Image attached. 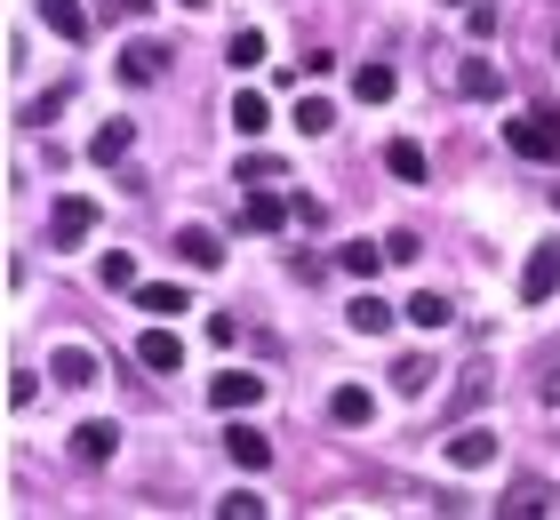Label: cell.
Wrapping results in <instances>:
<instances>
[{
	"instance_id": "1",
	"label": "cell",
	"mask_w": 560,
	"mask_h": 520,
	"mask_svg": "<svg viewBox=\"0 0 560 520\" xmlns=\"http://www.w3.org/2000/svg\"><path fill=\"white\" fill-rule=\"evenodd\" d=\"M504 145H513L521 161H560V113L528 104V113H513V120H504Z\"/></svg>"
},
{
	"instance_id": "2",
	"label": "cell",
	"mask_w": 560,
	"mask_h": 520,
	"mask_svg": "<svg viewBox=\"0 0 560 520\" xmlns=\"http://www.w3.org/2000/svg\"><path fill=\"white\" fill-rule=\"evenodd\" d=\"M497 512H504V520H560V488H552V481H513Z\"/></svg>"
},
{
	"instance_id": "3",
	"label": "cell",
	"mask_w": 560,
	"mask_h": 520,
	"mask_svg": "<svg viewBox=\"0 0 560 520\" xmlns=\"http://www.w3.org/2000/svg\"><path fill=\"white\" fill-rule=\"evenodd\" d=\"M89 232H96V200H81V193H65L57 208H48V241H57V249H81Z\"/></svg>"
},
{
	"instance_id": "4",
	"label": "cell",
	"mask_w": 560,
	"mask_h": 520,
	"mask_svg": "<svg viewBox=\"0 0 560 520\" xmlns=\"http://www.w3.org/2000/svg\"><path fill=\"white\" fill-rule=\"evenodd\" d=\"M289 217H296V208L280 200L272 185H248V193H241V232H280Z\"/></svg>"
},
{
	"instance_id": "5",
	"label": "cell",
	"mask_w": 560,
	"mask_h": 520,
	"mask_svg": "<svg viewBox=\"0 0 560 520\" xmlns=\"http://www.w3.org/2000/svg\"><path fill=\"white\" fill-rule=\"evenodd\" d=\"M161 72H168V48H161V41H129V48H120V81L152 89Z\"/></svg>"
},
{
	"instance_id": "6",
	"label": "cell",
	"mask_w": 560,
	"mask_h": 520,
	"mask_svg": "<svg viewBox=\"0 0 560 520\" xmlns=\"http://www.w3.org/2000/svg\"><path fill=\"white\" fill-rule=\"evenodd\" d=\"M448 464H456V473H489V464H497V432L465 425V432L448 440Z\"/></svg>"
},
{
	"instance_id": "7",
	"label": "cell",
	"mask_w": 560,
	"mask_h": 520,
	"mask_svg": "<svg viewBox=\"0 0 560 520\" xmlns=\"http://www.w3.org/2000/svg\"><path fill=\"white\" fill-rule=\"evenodd\" d=\"M209 401H217L224 416H233V408H257V401H265V377H248V369H224V377L209 384Z\"/></svg>"
},
{
	"instance_id": "8",
	"label": "cell",
	"mask_w": 560,
	"mask_h": 520,
	"mask_svg": "<svg viewBox=\"0 0 560 520\" xmlns=\"http://www.w3.org/2000/svg\"><path fill=\"white\" fill-rule=\"evenodd\" d=\"M176 256H185L192 273H217L224 265V241H217L209 224H185V232H176Z\"/></svg>"
},
{
	"instance_id": "9",
	"label": "cell",
	"mask_w": 560,
	"mask_h": 520,
	"mask_svg": "<svg viewBox=\"0 0 560 520\" xmlns=\"http://www.w3.org/2000/svg\"><path fill=\"white\" fill-rule=\"evenodd\" d=\"M224 457H233L241 473H265V464H272V440H265L257 425H233V432H224Z\"/></svg>"
},
{
	"instance_id": "10",
	"label": "cell",
	"mask_w": 560,
	"mask_h": 520,
	"mask_svg": "<svg viewBox=\"0 0 560 520\" xmlns=\"http://www.w3.org/2000/svg\"><path fill=\"white\" fill-rule=\"evenodd\" d=\"M48 377L81 393V384H96V353H89V345H57V353H48Z\"/></svg>"
},
{
	"instance_id": "11",
	"label": "cell",
	"mask_w": 560,
	"mask_h": 520,
	"mask_svg": "<svg viewBox=\"0 0 560 520\" xmlns=\"http://www.w3.org/2000/svg\"><path fill=\"white\" fill-rule=\"evenodd\" d=\"M552 289H560V249H537V256H528V273H521V297L545 304Z\"/></svg>"
},
{
	"instance_id": "12",
	"label": "cell",
	"mask_w": 560,
	"mask_h": 520,
	"mask_svg": "<svg viewBox=\"0 0 560 520\" xmlns=\"http://www.w3.org/2000/svg\"><path fill=\"white\" fill-rule=\"evenodd\" d=\"M345 328H352V336H385V328H393V304H385V297H352V304H345Z\"/></svg>"
},
{
	"instance_id": "13",
	"label": "cell",
	"mask_w": 560,
	"mask_h": 520,
	"mask_svg": "<svg viewBox=\"0 0 560 520\" xmlns=\"http://www.w3.org/2000/svg\"><path fill=\"white\" fill-rule=\"evenodd\" d=\"M113 449H120V425H81L72 432V457L81 464H113Z\"/></svg>"
},
{
	"instance_id": "14",
	"label": "cell",
	"mask_w": 560,
	"mask_h": 520,
	"mask_svg": "<svg viewBox=\"0 0 560 520\" xmlns=\"http://www.w3.org/2000/svg\"><path fill=\"white\" fill-rule=\"evenodd\" d=\"M129 145H137V128H129V120H105V128L89 137V161L113 169V161H129Z\"/></svg>"
},
{
	"instance_id": "15",
	"label": "cell",
	"mask_w": 560,
	"mask_h": 520,
	"mask_svg": "<svg viewBox=\"0 0 560 520\" xmlns=\"http://www.w3.org/2000/svg\"><path fill=\"white\" fill-rule=\"evenodd\" d=\"M137 360H144V369H185V345H176L168 328H144L137 336Z\"/></svg>"
},
{
	"instance_id": "16",
	"label": "cell",
	"mask_w": 560,
	"mask_h": 520,
	"mask_svg": "<svg viewBox=\"0 0 560 520\" xmlns=\"http://www.w3.org/2000/svg\"><path fill=\"white\" fill-rule=\"evenodd\" d=\"M393 89H400L393 65H361V72H352V96H361V104H393Z\"/></svg>"
},
{
	"instance_id": "17",
	"label": "cell",
	"mask_w": 560,
	"mask_h": 520,
	"mask_svg": "<svg viewBox=\"0 0 560 520\" xmlns=\"http://www.w3.org/2000/svg\"><path fill=\"white\" fill-rule=\"evenodd\" d=\"M129 297H137L144 312H161V321H168V312H192V304H185V289H176V280H137Z\"/></svg>"
},
{
	"instance_id": "18",
	"label": "cell",
	"mask_w": 560,
	"mask_h": 520,
	"mask_svg": "<svg viewBox=\"0 0 560 520\" xmlns=\"http://www.w3.org/2000/svg\"><path fill=\"white\" fill-rule=\"evenodd\" d=\"M40 24H48V33H65V41H81L89 33V9H81V0H40Z\"/></svg>"
},
{
	"instance_id": "19",
	"label": "cell",
	"mask_w": 560,
	"mask_h": 520,
	"mask_svg": "<svg viewBox=\"0 0 560 520\" xmlns=\"http://www.w3.org/2000/svg\"><path fill=\"white\" fill-rule=\"evenodd\" d=\"M233 128H241V137H265V128H272V104H265L257 89H241V96H233Z\"/></svg>"
},
{
	"instance_id": "20",
	"label": "cell",
	"mask_w": 560,
	"mask_h": 520,
	"mask_svg": "<svg viewBox=\"0 0 560 520\" xmlns=\"http://www.w3.org/2000/svg\"><path fill=\"white\" fill-rule=\"evenodd\" d=\"M385 169L400 176V185H424V152H417L409 137H393V145H385Z\"/></svg>"
},
{
	"instance_id": "21",
	"label": "cell",
	"mask_w": 560,
	"mask_h": 520,
	"mask_svg": "<svg viewBox=\"0 0 560 520\" xmlns=\"http://www.w3.org/2000/svg\"><path fill=\"white\" fill-rule=\"evenodd\" d=\"M289 120L304 128V137H328V128H337V104H328V96H304V104H296Z\"/></svg>"
},
{
	"instance_id": "22",
	"label": "cell",
	"mask_w": 560,
	"mask_h": 520,
	"mask_svg": "<svg viewBox=\"0 0 560 520\" xmlns=\"http://www.w3.org/2000/svg\"><path fill=\"white\" fill-rule=\"evenodd\" d=\"M224 57H233L241 72H257V65H265V33H257V24H241V33L224 41Z\"/></svg>"
},
{
	"instance_id": "23",
	"label": "cell",
	"mask_w": 560,
	"mask_h": 520,
	"mask_svg": "<svg viewBox=\"0 0 560 520\" xmlns=\"http://www.w3.org/2000/svg\"><path fill=\"white\" fill-rule=\"evenodd\" d=\"M376 265H393V249H376V241H345V273H352V280H369Z\"/></svg>"
},
{
	"instance_id": "24",
	"label": "cell",
	"mask_w": 560,
	"mask_h": 520,
	"mask_svg": "<svg viewBox=\"0 0 560 520\" xmlns=\"http://www.w3.org/2000/svg\"><path fill=\"white\" fill-rule=\"evenodd\" d=\"M328 416H337V425H369V416H376V401L361 393V384H345V393L328 401Z\"/></svg>"
},
{
	"instance_id": "25",
	"label": "cell",
	"mask_w": 560,
	"mask_h": 520,
	"mask_svg": "<svg viewBox=\"0 0 560 520\" xmlns=\"http://www.w3.org/2000/svg\"><path fill=\"white\" fill-rule=\"evenodd\" d=\"M409 321H417V328H448V321H456V304L424 289V297H409Z\"/></svg>"
},
{
	"instance_id": "26",
	"label": "cell",
	"mask_w": 560,
	"mask_h": 520,
	"mask_svg": "<svg viewBox=\"0 0 560 520\" xmlns=\"http://www.w3.org/2000/svg\"><path fill=\"white\" fill-rule=\"evenodd\" d=\"M456 89H465V96H497V65H489V57H472L465 72H456Z\"/></svg>"
},
{
	"instance_id": "27",
	"label": "cell",
	"mask_w": 560,
	"mask_h": 520,
	"mask_svg": "<svg viewBox=\"0 0 560 520\" xmlns=\"http://www.w3.org/2000/svg\"><path fill=\"white\" fill-rule=\"evenodd\" d=\"M257 512H265L257 488H233V497H217V520H257Z\"/></svg>"
},
{
	"instance_id": "28",
	"label": "cell",
	"mask_w": 560,
	"mask_h": 520,
	"mask_svg": "<svg viewBox=\"0 0 560 520\" xmlns=\"http://www.w3.org/2000/svg\"><path fill=\"white\" fill-rule=\"evenodd\" d=\"M280 176H289V169H280L272 152H248V161H241V185H280Z\"/></svg>"
},
{
	"instance_id": "29",
	"label": "cell",
	"mask_w": 560,
	"mask_h": 520,
	"mask_svg": "<svg viewBox=\"0 0 560 520\" xmlns=\"http://www.w3.org/2000/svg\"><path fill=\"white\" fill-rule=\"evenodd\" d=\"M393 384H400V393H424V384H432V360H417V353H409V360L393 369Z\"/></svg>"
},
{
	"instance_id": "30",
	"label": "cell",
	"mask_w": 560,
	"mask_h": 520,
	"mask_svg": "<svg viewBox=\"0 0 560 520\" xmlns=\"http://www.w3.org/2000/svg\"><path fill=\"white\" fill-rule=\"evenodd\" d=\"M105 289H137V256H129V249L105 256Z\"/></svg>"
},
{
	"instance_id": "31",
	"label": "cell",
	"mask_w": 560,
	"mask_h": 520,
	"mask_svg": "<svg viewBox=\"0 0 560 520\" xmlns=\"http://www.w3.org/2000/svg\"><path fill=\"white\" fill-rule=\"evenodd\" d=\"M152 0H96V16H113V24H129V16H144Z\"/></svg>"
},
{
	"instance_id": "32",
	"label": "cell",
	"mask_w": 560,
	"mask_h": 520,
	"mask_svg": "<svg viewBox=\"0 0 560 520\" xmlns=\"http://www.w3.org/2000/svg\"><path fill=\"white\" fill-rule=\"evenodd\" d=\"M465 24H472V41H489V33H497V9H489V0H472Z\"/></svg>"
},
{
	"instance_id": "33",
	"label": "cell",
	"mask_w": 560,
	"mask_h": 520,
	"mask_svg": "<svg viewBox=\"0 0 560 520\" xmlns=\"http://www.w3.org/2000/svg\"><path fill=\"white\" fill-rule=\"evenodd\" d=\"M385 249H393V265H417V256H424V241H417V232H393Z\"/></svg>"
},
{
	"instance_id": "34",
	"label": "cell",
	"mask_w": 560,
	"mask_h": 520,
	"mask_svg": "<svg viewBox=\"0 0 560 520\" xmlns=\"http://www.w3.org/2000/svg\"><path fill=\"white\" fill-rule=\"evenodd\" d=\"M176 9H209V0H176Z\"/></svg>"
},
{
	"instance_id": "35",
	"label": "cell",
	"mask_w": 560,
	"mask_h": 520,
	"mask_svg": "<svg viewBox=\"0 0 560 520\" xmlns=\"http://www.w3.org/2000/svg\"><path fill=\"white\" fill-rule=\"evenodd\" d=\"M552 65H560V33H552Z\"/></svg>"
},
{
	"instance_id": "36",
	"label": "cell",
	"mask_w": 560,
	"mask_h": 520,
	"mask_svg": "<svg viewBox=\"0 0 560 520\" xmlns=\"http://www.w3.org/2000/svg\"><path fill=\"white\" fill-rule=\"evenodd\" d=\"M448 9H472V0H448Z\"/></svg>"
},
{
	"instance_id": "37",
	"label": "cell",
	"mask_w": 560,
	"mask_h": 520,
	"mask_svg": "<svg viewBox=\"0 0 560 520\" xmlns=\"http://www.w3.org/2000/svg\"><path fill=\"white\" fill-rule=\"evenodd\" d=\"M552 208H560V193H552Z\"/></svg>"
}]
</instances>
